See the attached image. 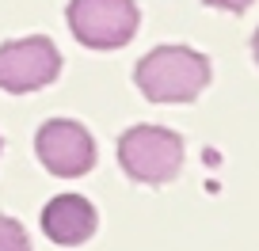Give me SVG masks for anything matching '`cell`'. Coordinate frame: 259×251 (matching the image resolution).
<instances>
[{
	"mask_svg": "<svg viewBox=\"0 0 259 251\" xmlns=\"http://www.w3.org/2000/svg\"><path fill=\"white\" fill-rule=\"evenodd\" d=\"M134 80L149 103H191L210 84V61L191 46H156L138 61Z\"/></svg>",
	"mask_w": 259,
	"mask_h": 251,
	"instance_id": "obj_1",
	"label": "cell"
},
{
	"mask_svg": "<svg viewBox=\"0 0 259 251\" xmlns=\"http://www.w3.org/2000/svg\"><path fill=\"white\" fill-rule=\"evenodd\" d=\"M118 164L134 183L160 186L183 168V137L164 126H134L118 137Z\"/></svg>",
	"mask_w": 259,
	"mask_h": 251,
	"instance_id": "obj_2",
	"label": "cell"
},
{
	"mask_svg": "<svg viewBox=\"0 0 259 251\" xmlns=\"http://www.w3.org/2000/svg\"><path fill=\"white\" fill-rule=\"evenodd\" d=\"M69 31L88 49H122L138 34L141 12L134 0H69Z\"/></svg>",
	"mask_w": 259,
	"mask_h": 251,
	"instance_id": "obj_3",
	"label": "cell"
},
{
	"mask_svg": "<svg viewBox=\"0 0 259 251\" xmlns=\"http://www.w3.org/2000/svg\"><path fill=\"white\" fill-rule=\"evenodd\" d=\"M61 73V54L46 34H31L19 42L0 46V91L8 95H27L57 80Z\"/></svg>",
	"mask_w": 259,
	"mask_h": 251,
	"instance_id": "obj_4",
	"label": "cell"
},
{
	"mask_svg": "<svg viewBox=\"0 0 259 251\" xmlns=\"http://www.w3.org/2000/svg\"><path fill=\"white\" fill-rule=\"evenodd\" d=\"M34 153L38 164L57 179H80L96 168V141L73 118H50L34 133Z\"/></svg>",
	"mask_w": 259,
	"mask_h": 251,
	"instance_id": "obj_5",
	"label": "cell"
},
{
	"mask_svg": "<svg viewBox=\"0 0 259 251\" xmlns=\"http://www.w3.org/2000/svg\"><path fill=\"white\" fill-rule=\"evenodd\" d=\"M96 225H99L96 206L80 194H57L42 210V232L54 243H61V247H76V243L92 240Z\"/></svg>",
	"mask_w": 259,
	"mask_h": 251,
	"instance_id": "obj_6",
	"label": "cell"
},
{
	"mask_svg": "<svg viewBox=\"0 0 259 251\" xmlns=\"http://www.w3.org/2000/svg\"><path fill=\"white\" fill-rule=\"evenodd\" d=\"M0 251H31L27 228L16 217H4V213H0Z\"/></svg>",
	"mask_w": 259,
	"mask_h": 251,
	"instance_id": "obj_7",
	"label": "cell"
},
{
	"mask_svg": "<svg viewBox=\"0 0 259 251\" xmlns=\"http://www.w3.org/2000/svg\"><path fill=\"white\" fill-rule=\"evenodd\" d=\"M255 0H206V8H221V12H248Z\"/></svg>",
	"mask_w": 259,
	"mask_h": 251,
	"instance_id": "obj_8",
	"label": "cell"
},
{
	"mask_svg": "<svg viewBox=\"0 0 259 251\" xmlns=\"http://www.w3.org/2000/svg\"><path fill=\"white\" fill-rule=\"evenodd\" d=\"M251 57H255V65H259V31L251 34Z\"/></svg>",
	"mask_w": 259,
	"mask_h": 251,
	"instance_id": "obj_9",
	"label": "cell"
}]
</instances>
